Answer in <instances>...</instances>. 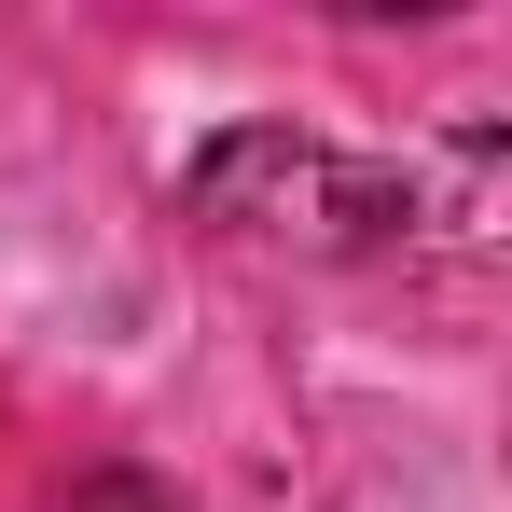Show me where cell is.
Returning <instances> with one entry per match:
<instances>
[{"instance_id": "cell-1", "label": "cell", "mask_w": 512, "mask_h": 512, "mask_svg": "<svg viewBox=\"0 0 512 512\" xmlns=\"http://www.w3.org/2000/svg\"><path fill=\"white\" fill-rule=\"evenodd\" d=\"M70 512H194V499L153 485V471H97V485H70Z\"/></svg>"}]
</instances>
